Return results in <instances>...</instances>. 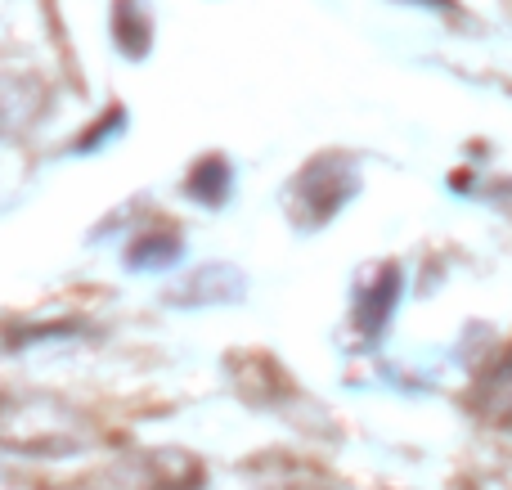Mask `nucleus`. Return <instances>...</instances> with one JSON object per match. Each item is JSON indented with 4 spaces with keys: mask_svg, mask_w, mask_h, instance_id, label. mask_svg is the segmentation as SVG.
<instances>
[{
    "mask_svg": "<svg viewBox=\"0 0 512 490\" xmlns=\"http://www.w3.org/2000/svg\"><path fill=\"white\" fill-rule=\"evenodd\" d=\"M0 446L27 455H72L86 446V428L50 396H0Z\"/></svg>",
    "mask_w": 512,
    "mask_h": 490,
    "instance_id": "nucleus-1",
    "label": "nucleus"
},
{
    "mask_svg": "<svg viewBox=\"0 0 512 490\" xmlns=\"http://www.w3.org/2000/svg\"><path fill=\"white\" fill-rule=\"evenodd\" d=\"M355 176L342 167V162H315V167L301 171L297 185H288V207H297L301 225H319L337 212V207L351 198Z\"/></svg>",
    "mask_w": 512,
    "mask_h": 490,
    "instance_id": "nucleus-2",
    "label": "nucleus"
},
{
    "mask_svg": "<svg viewBox=\"0 0 512 490\" xmlns=\"http://www.w3.org/2000/svg\"><path fill=\"white\" fill-rule=\"evenodd\" d=\"M400 297V275L396 270H387V275L378 279V284L364 293V306H360V324L369 333H378L382 324H387V315H391V302Z\"/></svg>",
    "mask_w": 512,
    "mask_h": 490,
    "instance_id": "nucleus-3",
    "label": "nucleus"
},
{
    "mask_svg": "<svg viewBox=\"0 0 512 490\" xmlns=\"http://www.w3.org/2000/svg\"><path fill=\"white\" fill-rule=\"evenodd\" d=\"M225 189H230V167L221 158H207L203 167L189 176V194L203 198V203H225Z\"/></svg>",
    "mask_w": 512,
    "mask_h": 490,
    "instance_id": "nucleus-4",
    "label": "nucleus"
},
{
    "mask_svg": "<svg viewBox=\"0 0 512 490\" xmlns=\"http://www.w3.org/2000/svg\"><path fill=\"white\" fill-rule=\"evenodd\" d=\"M225 275H234V270H230V266H203L185 288H180V297H189V306L221 302V297H239V293H230V288H216Z\"/></svg>",
    "mask_w": 512,
    "mask_h": 490,
    "instance_id": "nucleus-5",
    "label": "nucleus"
},
{
    "mask_svg": "<svg viewBox=\"0 0 512 490\" xmlns=\"http://www.w3.org/2000/svg\"><path fill=\"white\" fill-rule=\"evenodd\" d=\"M481 405H486V414H512V356L486 374V383H481Z\"/></svg>",
    "mask_w": 512,
    "mask_h": 490,
    "instance_id": "nucleus-6",
    "label": "nucleus"
},
{
    "mask_svg": "<svg viewBox=\"0 0 512 490\" xmlns=\"http://www.w3.org/2000/svg\"><path fill=\"white\" fill-rule=\"evenodd\" d=\"M180 257V243L167 239V234H153V239H140L131 248V266L135 270H149V266H171Z\"/></svg>",
    "mask_w": 512,
    "mask_h": 490,
    "instance_id": "nucleus-7",
    "label": "nucleus"
},
{
    "mask_svg": "<svg viewBox=\"0 0 512 490\" xmlns=\"http://www.w3.org/2000/svg\"><path fill=\"white\" fill-rule=\"evenodd\" d=\"M297 490H319V486H297Z\"/></svg>",
    "mask_w": 512,
    "mask_h": 490,
    "instance_id": "nucleus-8",
    "label": "nucleus"
}]
</instances>
